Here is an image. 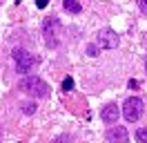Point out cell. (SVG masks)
<instances>
[{
    "label": "cell",
    "instance_id": "6da1fadb",
    "mask_svg": "<svg viewBox=\"0 0 147 143\" xmlns=\"http://www.w3.org/2000/svg\"><path fill=\"white\" fill-rule=\"evenodd\" d=\"M25 94H29V96L34 98H45L49 96V85H47L42 78H38V76H25V78L20 80L18 85Z\"/></svg>",
    "mask_w": 147,
    "mask_h": 143
},
{
    "label": "cell",
    "instance_id": "7a4b0ae2",
    "mask_svg": "<svg viewBox=\"0 0 147 143\" xmlns=\"http://www.w3.org/2000/svg\"><path fill=\"white\" fill-rule=\"evenodd\" d=\"M143 114V101L136 96H129L125 103H123V116H125V121L129 123H136L138 118Z\"/></svg>",
    "mask_w": 147,
    "mask_h": 143
},
{
    "label": "cell",
    "instance_id": "3957f363",
    "mask_svg": "<svg viewBox=\"0 0 147 143\" xmlns=\"http://www.w3.org/2000/svg\"><path fill=\"white\" fill-rule=\"evenodd\" d=\"M11 56H13V61H16V69H18L20 74H27V72L34 67V63H36V58H34L27 49H20V47H18V49H13Z\"/></svg>",
    "mask_w": 147,
    "mask_h": 143
},
{
    "label": "cell",
    "instance_id": "277c9868",
    "mask_svg": "<svg viewBox=\"0 0 147 143\" xmlns=\"http://www.w3.org/2000/svg\"><path fill=\"white\" fill-rule=\"evenodd\" d=\"M96 43L98 47L102 49H116L120 45V36L114 31V29H100L98 34H96Z\"/></svg>",
    "mask_w": 147,
    "mask_h": 143
},
{
    "label": "cell",
    "instance_id": "5b68a950",
    "mask_svg": "<svg viewBox=\"0 0 147 143\" xmlns=\"http://www.w3.org/2000/svg\"><path fill=\"white\" fill-rule=\"evenodd\" d=\"M42 31H45V43L49 47H56V31H58V18H47L45 25H42Z\"/></svg>",
    "mask_w": 147,
    "mask_h": 143
},
{
    "label": "cell",
    "instance_id": "8992f818",
    "mask_svg": "<svg viewBox=\"0 0 147 143\" xmlns=\"http://www.w3.org/2000/svg\"><path fill=\"white\" fill-rule=\"evenodd\" d=\"M118 116H120V107L114 105V103L105 105V107H102V112H100V118L105 121V123H116Z\"/></svg>",
    "mask_w": 147,
    "mask_h": 143
},
{
    "label": "cell",
    "instance_id": "52a82bcc",
    "mask_svg": "<svg viewBox=\"0 0 147 143\" xmlns=\"http://www.w3.org/2000/svg\"><path fill=\"white\" fill-rule=\"evenodd\" d=\"M107 141H116V143H125L129 139V134H127V130L123 127V125H116V127H111V130H107Z\"/></svg>",
    "mask_w": 147,
    "mask_h": 143
},
{
    "label": "cell",
    "instance_id": "ba28073f",
    "mask_svg": "<svg viewBox=\"0 0 147 143\" xmlns=\"http://www.w3.org/2000/svg\"><path fill=\"white\" fill-rule=\"evenodd\" d=\"M63 7H65V11H71V14H80V11H83V7H80L78 0H65Z\"/></svg>",
    "mask_w": 147,
    "mask_h": 143
},
{
    "label": "cell",
    "instance_id": "9c48e42d",
    "mask_svg": "<svg viewBox=\"0 0 147 143\" xmlns=\"http://www.w3.org/2000/svg\"><path fill=\"white\" fill-rule=\"evenodd\" d=\"M136 139L140 143H147V127H140V130H138V132H136Z\"/></svg>",
    "mask_w": 147,
    "mask_h": 143
},
{
    "label": "cell",
    "instance_id": "30bf717a",
    "mask_svg": "<svg viewBox=\"0 0 147 143\" xmlns=\"http://www.w3.org/2000/svg\"><path fill=\"white\" fill-rule=\"evenodd\" d=\"M22 112L25 114H34L36 112V103H22Z\"/></svg>",
    "mask_w": 147,
    "mask_h": 143
},
{
    "label": "cell",
    "instance_id": "8fae6325",
    "mask_svg": "<svg viewBox=\"0 0 147 143\" xmlns=\"http://www.w3.org/2000/svg\"><path fill=\"white\" fill-rule=\"evenodd\" d=\"M63 89H65V92H69V89H74V78H71V76H67V78L63 80Z\"/></svg>",
    "mask_w": 147,
    "mask_h": 143
},
{
    "label": "cell",
    "instance_id": "7c38bea8",
    "mask_svg": "<svg viewBox=\"0 0 147 143\" xmlns=\"http://www.w3.org/2000/svg\"><path fill=\"white\" fill-rule=\"evenodd\" d=\"M87 54H89V56H98V45H89V47H87Z\"/></svg>",
    "mask_w": 147,
    "mask_h": 143
},
{
    "label": "cell",
    "instance_id": "4fadbf2b",
    "mask_svg": "<svg viewBox=\"0 0 147 143\" xmlns=\"http://www.w3.org/2000/svg\"><path fill=\"white\" fill-rule=\"evenodd\" d=\"M138 7H140L143 14H147V0H138Z\"/></svg>",
    "mask_w": 147,
    "mask_h": 143
},
{
    "label": "cell",
    "instance_id": "5bb4252c",
    "mask_svg": "<svg viewBox=\"0 0 147 143\" xmlns=\"http://www.w3.org/2000/svg\"><path fill=\"white\" fill-rule=\"evenodd\" d=\"M47 5H49V0H36V7L38 9H45Z\"/></svg>",
    "mask_w": 147,
    "mask_h": 143
},
{
    "label": "cell",
    "instance_id": "9a60e30c",
    "mask_svg": "<svg viewBox=\"0 0 147 143\" xmlns=\"http://www.w3.org/2000/svg\"><path fill=\"white\" fill-rule=\"evenodd\" d=\"M145 69H147V58H145Z\"/></svg>",
    "mask_w": 147,
    "mask_h": 143
}]
</instances>
